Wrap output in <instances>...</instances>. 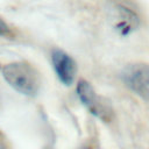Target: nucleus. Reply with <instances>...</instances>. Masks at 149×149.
Returning <instances> with one entry per match:
<instances>
[{
  "instance_id": "obj_1",
  "label": "nucleus",
  "mask_w": 149,
  "mask_h": 149,
  "mask_svg": "<svg viewBox=\"0 0 149 149\" xmlns=\"http://www.w3.org/2000/svg\"><path fill=\"white\" fill-rule=\"evenodd\" d=\"M5 80L23 95L34 97L40 90V78L36 70L26 62H13L2 66Z\"/></svg>"
},
{
  "instance_id": "obj_2",
  "label": "nucleus",
  "mask_w": 149,
  "mask_h": 149,
  "mask_svg": "<svg viewBox=\"0 0 149 149\" xmlns=\"http://www.w3.org/2000/svg\"><path fill=\"white\" fill-rule=\"evenodd\" d=\"M77 94L83 105L88 109L91 114L104 120L109 121L112 118V108L107 101H105L94 91L92 85L86 80H79L77 84Z\"/></svg>"
},
{
  "instance_id": "obj_3",
  "label": "nucleus",
  "mask_w": 149,
  "mask_h": 149,
  "mask_svg": "<svg viewBox=\"0 0 149 149\" xmlns=\"http://www.w3.org/2000/svg\"><path fill=\"white\" fill-rule=\"evenodd\" d=\"M123 83L142 99L149 100V64H129L122 71Z\"/></svg>"
},
{
  "instance_id": "obj_4",
  "label": "nucleus",
  "mask_w": 149,
  "mask_h": 149,
  "mask_svg": "<svg viewBox=\"0 0 149 149\" xmlns=\"http://www.w3.org/2000/svg\"><path fill=\"white\" fill-rule=\"evenodd\" d=\"M51 62L58 79L64 85L70 86L73 83L77 73V65L74 59L61 49H52Z\"/></svg>"
},
{
  "instance_id": "obj_5",
  "label": "nucleus",
  "mask_w": 149,
  "mask_h": 149,
  "mask_svg": "<svg viewBox=\"0 0 149 149\" xmlns=\"http://www.w3.org/2000/svg\"><path fill=\"white\" fill-rule=\"evenodd\" d=\"M118 21L114 24V28L120 35H128L134 31L139 26V17L137 15L126 7H118Z\"/></svg>"
},
{
  "instance_id": "obj_6",
  "label": "nucleus",
  "mask_w": 149,
  "mask_h": 149,
  "mask_svg": "<svg viewBox=\"0 0 149 149\" xmlns=\"http://www.w3.org/2000/svg\"><path fill=\"white\" fill-rule=\"evenodd\" d=\"M9 27L7 26V23L0 17V36H7L9 34Z\"/></svg>"
},
{
  "instance_id": "obj_7",
  "label": "nucleus",
  "mask_w": 149,
  "mask_h": 149,
  "mask_svg": "<svg viewBox=\"0 0 149 149\" xmlns=\"http://www.w3.org/2000/svg\"><path fill=\"white\" fill-rule=\"evenodd\" d=\"M0 149H1V148H0Z\"/></svg>"
}]
</instances>
